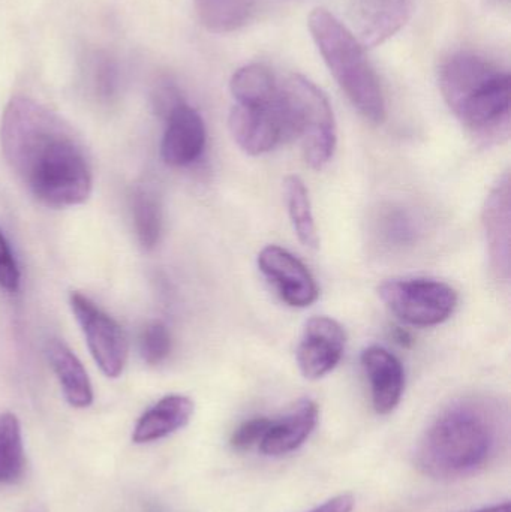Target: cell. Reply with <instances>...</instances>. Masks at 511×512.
Listing matches in <instances>:
<instances>
[{
  "label": "cell",
  "mask_w": 511,
  "mask_h": 512,
  "mask_svg": "<svg viewBox=\"0 0 511 512\" xmlns=\"http://www.w3.org/2000/svg\"><path fill=\"white\" fill-rule=\"evenodd\" d=\"M173 339L167 325L161 321H152L140 334V355L144 363L158 366L170 357Z\"/></svg>",
  "instance_id": "25"
},
{
  "label": "cell",
  "mask_w": 511,
  "mask_h": 512,
  "mask_svg": "<svg viewBox=\"0 0 511 512\" xmlns=\"http://www.w3.org/2000/svg\"><path fill=\"white\" fill-rule=\"evenodd\" d=\"M288 215L300 242L306 248H318V231L312 213L311 198L305 182L300 177L288 176L284 182Z\"/></svg>",
  "instance_id": "22"
},
{
  "label": "cell",
  "mask_w": 511,
  "mask_h": 512,
  "mask_svg": "<svg viewBox=\"0 0 511 512\" xmlns=\"http://www.w3.org/2000/svg\"><path fill=\"white\" fill-rule=\"evenodd\" d=\"M506 426V414L495 400L482 396L456 400L426 430L416 450V466L437 480L468 477L497 454Z\"/></svg>",
  "instance_id": "2"
},
{
  "label": "cell",
  "mask_w": 511,
  "mask_h": 512,
  "mask_svg": "<svg viewBox=\"0 0 511 512\" xmlns=\"http://www.w3.org/2000/svg\"><path fill=\"white\" fill-rule=\"evenodd\" d=\"M183 102L185 101H183L182 96H180L177 87H174L173 84L170 83L159 84V86L156 87L155 93H153V105H155L156 111H158L164 119L174 108L179 107Z\"/></svg>",
  "instance_id": "28"
},
{
  "label": "cell",
  "mask_w": 511,
  "mask_h": 512,
  "mask_svg": "<svg viewBox=\"0 0 511 512\" xmlns=\"http://www.w3.org/2000/svg\"><path fill=\"white\" fill-rule=\"evenodd\" d=\"M344 328L329 316H314L303 328L299 346H297V364L306 379L324 378L329 375L345 351Z\"/></svg>",
  "instance_id": "9"
},
{
  "label": "cell",
  "mask_w": 511,
  "mask_h": 512,
  "mask_svg": "<svg viewBox=\"0 0 511 512\" xmlns=\"http://www.w3.org/2000/svg\"><path fill=\"white\" fill-rule=\"evenodd\" d=\"M131 215L138 243L146 251L156 248L162 234V206L149 188H137L131 195Z\"/></svg>",
  "instance_id": "21"
},
{
  "label": "cell",
  "mask_w": 511,
  "mask_h": 512,
  "mask_svg": "<svg viewBox=\"0 0 511 512\" xmlns=\"http://www.w3.org/2000/svg\"><path fill=\"white\" fill-rule=\"evenodd\" d=\"M378 295L393 315L416 327L443 324L458 306V292L449 283L425 277L386 280Z\"/></svg>",
  "instance_id": "6"
},
{
  "label": "cell",
  "mask_w": 511,
  "mask_h": 512,
  "mask_svg": "<svg viewBox=\"0 0 511 512\" xmlns=\"http://www.w3.org/2000/svg\"><path fill=\"white\" fill-rule=\"evenodd\" d=\"M161 156L170 167H188L203 155L207 132L203 117L191 105L180 104L165 117Z\"/></svg>",
  "instance_id": "12"
},
{
  "label": "cell",
  "mask_w": 511,
  "mask_h": 512,
  "mask_svg": "<svg viewBox=\"0 0 511 512\" xmlns=\"http://www.w3.org/2000/svg\"><path fill=\"white\" fill-rule=\"evenodd\" d=\"M87 80H89L93 95L99 101H111L119 93V65L107 53H95L87 63Z\"/></svg>",
  "instance_id": "24"
},
{
  "label": "cell",
  "mask_w": 511,
  "mask_h": 512,
  "mask_svg": "<svg viewBox=\"0 0 511 512\" xmlns=\"http://www.w3.org/2000/svg\"><path fill=\"white\" fill-rule=\"evenodd\" d=\"M201 24L213 33H231L251 20L255 0H194Z\"/></svg>",
  "instance_id": "19"
},
{
  "label": "cell",
  "mask_w": 511,
  "mask_h": 512,
  "mask_svg": "<svg viewBox=\"0 0 511 512\" xmlns=\"http://www.w3.org/2000/svg\"><path fill=\"white\" fill-rule=\"evenodd\" d=\"M377 234L384 245L402 249L416 242L417 225L407 210L387 206L378 213Z\"/></svg>",
  "instance_id": "23"
},
{
  "label": "cell",
  "mask_w": 511,
  "mask_h": 512,
  "mask_svg": "<svg viewBox=\"0 0 511 512\" xmlns=\"http://www.w3.org/2000/svg\"><path fill=\"white\" fill-rule=\"evenodd\" d=\"M354 504H356L354 496L350 495V493H344V495L329 499L320 507L314 508V510L309 512H353Z\"/></svg>",
  "instance_id": "29"
},
{
  "label": "cell",
  "mask_w": 511,
  "mask_h": 512,
  "mask_svg": "<svg viewBox=\"0 0 511 512\" xmlns=\"http://www.w3.org/2000/svg\"><path fill=\"white\" fill-rule=\"evenodd\" d=\"M228 128L237 146L254 156L270 152L281 141L291 138L281 90L272 104L234 105L228 117Z\"/></svg>",
  "instance_id": "8"
},
{
  "label": "cell",
  "mask_w": 511,
  "mask_h": 512,
  "mask_svg": "<svg viewBox=\"0 0 511 512\" xmlns=\"http://www.w3.org/2000/svg\"><path fill=\"white\" fill-rule=\"evenodd\" d=\"M258 267L288 306L303 309L317 301L320 289L314 276L287 249L276 245L266 246L258 254Z\"/></svg>",
  "instance_id": "10"
},
{
  "label": "cell",
  "mask_w": 511,
  "mask_h": 512,
  "mask_svg": "<svg viewBox=\"0 0 511 512\" xmlns=\"http://www.w3.org/2000/svg\"><path fill=\"white\" fill-rule=\"evenodd\" d=\"M395 339L398 340V342L401 343L402 346H410L411 343H413L410 334H408L407 331L404 330L396 331Z\"/></svg>",
  "instance_id": "30"
},
{
  "label": "cell",
  "mask_w": 511,
  "mask_h": 512,
  "mask_svg": "<svg viewBox=\"0 0 511 512\" xmlns=\"http://www.w3.org/2000/svg\"><path fill=\"white\" fill-rule=\"evenodd\" d=\"M21 274L14 252L0 230V288L8 292H17L20 288Z\"/></svg>",
  "instance_id": "27"
},
{
  "label": "cell",
  "mask_w": 511,
  "mask_h": 512,
  "mask_svg": "<svg viewBox=\"0 0 511 512\" xmlns=\"http://www.w3.org/2000/svg\"><path fill=\"white\" fill-rule=\"evenodd\" d=\"M360 358L371 384L375 412L380 415L390 414L395 411L404 394V366L396 355L381 346H369Z\"/></svg>",
  "instance_id": "14"
},
{
  "label": "cell",
  "mask_w": 511,
  "mask_h": 512,
  "mask_svg": "<svg viewBox=\"0 0 511 512\" xmlns=\"http://www.w3.org/2000/svg\"><path fill=\"white\" fill-rule=\"evenodd\" d=\"M411 0H351L348 21L363 47L389 41L410 20Z\"/></svg>",
  "instance_id": "11"
},
{
  "label": "cell",
  "mask_w": 511,
  "mask_h": 512,
  "mask_svg": "<svg viewBox=\"0 0 511 512\" xmlns=\"http://www.w3.org/2000/svg\"><path fill=\"white\" fill-rule=\"evenodd\" d=\"M309 30L330 74L353 107L375 125L386 120V98L365 47L332 12L317 8L309 14Z\"/></svg>",
  "instance_id": "4"
},
{
  "label": "cell",
  "mask_w": 511,
  "mask_h": 512,
  "mask_svg": "<svg viewBox=\"0 0 511 512\" xmlns=\"http://www.w3.org/2000/svg\"><path fill=\"white\" fill-rule=\"evenodd\" d=\"M279 90L291 137L299 138L306 164L321 170L332 161L338 141L329 99L320 87L299 74L288 75L279 83Z\"/></svg>",
  "instance_id": "5"
},
{
  "label": "cell",
  "mask_w": 511,
  "mask_h": 512,
  "mask_svg": "<svg viewBox=\"0 0 511 512\" xmlns=\"http://www.w3.org/2000/svg\"><path fill=\"white\" fill-rule=\"evenodd\" d=\"M511 189L509 173L492 188L483 207V227L488 242L492 270L500 279H510Z\"/></svg>",
  "instance_id": "13"
},
{
  "label": "cell",
  "mask_w": 511,
  "mask_h": 512,
  "mask_svg": "<svg viewBox=\"0 0 511 512\" xmlns=\"http://www.w3.org/2000/svg\"><path fill=\"white\" fill-rule=\"evenodd\" d=\"M69 306L99 369L107 378H119L129 354L128 339L119 322L78 291L69 295Z\"/></svg>",
  "instance_id": "7"
},
{
  "label": "cell",
  "mask_w": 511,
  "mask_h": 512,
  "mask_svg": "<svg viewBox=\"0 0 511 512\" xmlns=\"http://www.w3.org/2000/svg\"><path fill=\"white\" fill-rule=\"evenodd\" d=\"M45 352L66 402L72 408H89L93 403L92 382L77 355L59 339L48 340Z\"/></svg>",
  "instance_id": "17"
},
{
  "label": "cell",
  "mask_w": 511,
  "mask_h": 512,
  "mask_svg": "<svg viewBox=\"0 0 511 512\" xmlns=\"http://www.w3.org/2000/svg\"><path fill=\"white\" fill-rule=\"evenodd\" d=\"M317 403L309 399L300 400L287 415L272 420L266 435L260 442L264 456L281 457L299 450L312 435L318 424Z\"/></svg>",
  "instance_id": "15"
},
{
  "label": "cell",
  "mask_w": 511,
  "mask_h": 512,
  "mask_svg": "<svg viewBox=\"0 0 511 512\" xmlns=\"http://www.w3.org/2000/svg\"><path fill=\"white\" fill-rule=\"evenodd\" d=\"M0 147L6 164L30 194L51 209L81 206L93 188L92 165L74 129L27 96L3 111Z\"/></svg>",
  "instance_id": "1"
},
{
  "label": "cell",
  "mask_w": 511,
  "mask_h": 512,
  "mask_svg": "<svg viewBox=\"0 0 511 512\" xmlns=\"http://www.w3.org/2000/svg\"><path fill=\"white\" fill-rule=\"evenodd\" d=\"M194 411V402L189 397L182 394L162 397L138 418L132 432V441L143 445L168 438L188 426Z\"/></svg>",
  "instance_id": "16"
},
{
  "label": "cell",
  "mask_w": 511,
  "mask_h": 512,
  "mask_svg": "<svg viewBox=\"0 0 511 512\" xmlns=\"http://www.w3.org/2000/svg\"><path fill=\"white\" fill-rule=\"evenodd\" d=\"M476 512H511V508L509 502H506V504L494 505V507L483 508Z\"/></svg>",
  "instance_id": "31"
},
{
  "label": "cell",
  "mask_w": 511,
  "mask_h": 512,
  "mask_svg": "<svg viewBox=\"0 0 511 512\" xmlns=\"http://www.w3.org/2000/svg\"><path fill=\"white\" fill-rule=\"evenodd\" d=\"M24 471L26 454L20 421L11 412H3L0 414V484H17Z\"/></svg>",
  "instance_id": "20"
},
{
  "label": "cell",
  "mask_w": 511,
  "mask_h": 512,
  "mask_svg": "<svg viewBox=\"0 0 511 512\" xmlns=\"http://www.w3.org/2000/svg\"><path fill=\"white\" fill-rule=\"evenodd\" d=\"M272 420L266 417L252 418L237 427L236 432L231 436V447L236 451H245L254 445H260L261 439L266 435Z\"/></svg>",
  "instance_id": "26"
},
{
  "label": "cell",
  "mask_w": 511,
  "mask_h": 512,
  "mask_svg": "<svg viewBox=\"0 0 511 512\" xmlns=\"http://www.w3.org/2000/svg\"><path fill=\"white\" fill-rule=\"evenodd\" d=\"M23 512H48L47 508H45V505L42 504H33L30 505L27 510H24Z\"/></svg>",
  "instance_id": "32"
},
{
  "label": "cell",
  "mask_w": 511,
  "mask_h": 512,
  "mask_svg": "<svg viewBox=\"0 0 511 512\" xmlns=\"http://www.w3.org/2000/svg\"><path fill=\"white\" fill-rule=\"evenodd\" d=\"M230 90L237 104L267 105L278 99L279 81L266 66L251 63L234 72Z\"/></svg>",
  "instance_id": "18"
},
{
  "label": "cell",
  "mask_w": 511,
  "mask_h": 512,
  "mask_svg": "<svg viewBox=\"0 0 511 512\" xmlns=\"http://www.w3.org/2000/svg\"><path fill=\"white\" fill-rule=\"evenodd\" d=\"M444 101L465 131L485 146L509 140L510 74L473 51H456L441 63Z\"/></svg>",
  "instance_id": "3"
}]
</instances>
